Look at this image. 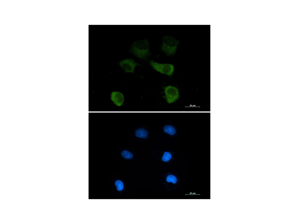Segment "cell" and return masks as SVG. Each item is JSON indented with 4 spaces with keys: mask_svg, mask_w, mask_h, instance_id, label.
<instances>
[{
    "mask_svg": "<svg viewBox=\"0 0 299 224\" xmlns=\"http://www.w3.org/2000/svg\"><path fill=\"white\" fill-rule=\"evenodd\" d=\"M136 57L142 59H146L150 55L149 43L146 39L139 40L134 42L129 50Z\"/></svg>",
    "mask_w": 299,
    "mask_h": 224,
    "instance_id": "6da1fadb",
    "label": "cell"
},
{
    "mask_svg": "<svg viewBox=\"0 0 299 224\" xmlns=\"http://www.w3.org/2000/svg\"><path fill=\"white\" fill-rule=\"evenodd\" d=\"M135 134L136 136L140 138H146L148 136L147 132L143 128L138 129L135 131Z\"/></svg>",
    "mask_w": 299,
    "mask_h": 224,
    "instance_id": "52a82bcc",
    "label": "cell"
},
{
    "mask_svg": "<svg viewBox=\"0 0 299 224\" xmlns=\"http://www.w3.org/2000/svg\"><path fill=\"white\" fill-rule=\"evenodd\" d=\"M166 180L168 182H172L173 183L176 182L177 179L175 176L173 175H169L167 176Z\"/></svg>",
    "mask_w": 299,
    "mask_h": 224,
    "instance_id": "7c38bea8",
    "label": "cell"
},
{
    "mask_svg": "<svg viewBox=\"0 0 299 224\" xmlns=\"http://www.w3.org/2000/svg\"><path fill=\"white\" fill-rule=\"evenodd\" d=\"M111 99L114 103L117 106H120L122 105L124 101L123 94L117 91L113 92L111 93Z\"/></svg>",
    "mask_w": 299,
    "mask_h": 224,
    "instance_id": "8992f818",
    "label": "cell"
},
{
    "mask_svg": "<svg viewBox=\"0 0 299 224\" xmlns=\"http://www.w3.org/2000/svg\"><path fill=\"white\" fill-rule=\"evenodd\" d=\"M115 185L117 187V190L121 191L122 190L124 185L122 182L120 180H117L115 182Z\"/></svg>",
    "mask_w": 299,
    "mask_h": 224,
    "instance_id": "8fae6325",
    "label": "cell"
},
{
    "mask_svg": "<svg viewBox=\"0 0 299 224\" xmlns=\"http://www.w3.org/2000/svg\"><path fill=\"white\" fill-rule=\"evenodd\" d=\"M178 42L173 36H164L162 39L161 50L167 55H173L176 52Z\"/></svg>",
    "mask_w": 299,
    "mask_h": 224,
    "instance_id": "7a4b0ae2",
    "label": "cell"
},
{
    "mask_svg": "<svg viewBox=\"0 0 299 224\" xmlns=\"http://www.w3.org/2000/svg\"><path fill=\"white\" fill-rule=\"evenodd\" d=\"M151 66L156 71L169 76L172 75L174 71V66L169 63H159L153 61L150 62Z\"/></svg>",
    "mask_w": 299,
    "mask_h": 224,
    "instance_id": "3957f363",
    "label": "cell"
},
{
    "mask_svg": "<svg viewBox=\"0 0 299 224\" xmlns=\"http://www.w3.org/2000/svg\"><path fill=\"white\" fill-rule=\"evenodd\" d=\"M171 158V155L169 152H165L164 153L162 158V160L165 162L168 161Z\"/></svg>",
    "mask_w": 299,
    "mask_h": 224,
    "instance_id": "30bf717a",
    "label": "cell"
},
{
    "mask_svg": "<svg viewBox=\"0 0 299 224\" xmlns=\"http://www.w3.org/2000/svg\"><path fill=\"white\" fill-rule=\"evenodd\" d=\"M163 130L166 133L170 134V135H173L176 132L175 128L173 126L170 125H166L164 126Z\"/></svg>",
    "mask_w": 299,
    "mask_h": 224,
    "instance_id": "ba28073f",
    "label": "cell"
},
{
    "mask_svg": "<svg viewBox=\"0 0 299 224\" xmlns=\"http://www.w3.org/2000/svg\"><path fill=\"white\" fill-rule=\"evenodd\" d=\"M121 68L126 73H134L135 67L141 64L136 62L132 59L123 60L119 62Z\"/></svg>",
    "mask_w": 299,
    "mask_h": 224,
    "instance_id": "5b68a950",
    "label": "cell"
},
{
    "mask_svg": "<svg viewBox=\"0 0 299 224\" xmlns=\"http://www.w3.org/2000/svg\"><path fill=\"white\" fill-rule=\"evenodd\" d=\"M165 97L168 103L174 102L178 98L179 92L176 87L169 85L164 88Z\"/></svg>",
    "mask_w": 299,
    "mask_h": 224,
    "instance_id": "277c9868",
    "label": "cell"
},
{
    "mask_svg": "<svg viewBox=\"0 0 299 224\" xmlns=\"http://www.w3.org/2000/svg\"><path fill=\"white\" fill-rule=\"evenodd\" d=\"M121 155L122 156L126 159H131L133 158V154L126 150H124L121 153Z\"/></svg>",
    "mask_w": 299,
    "mask_h": 224,
    "instance_id": "9c48e42d",
    "label": "cell"
}]
</instances>
